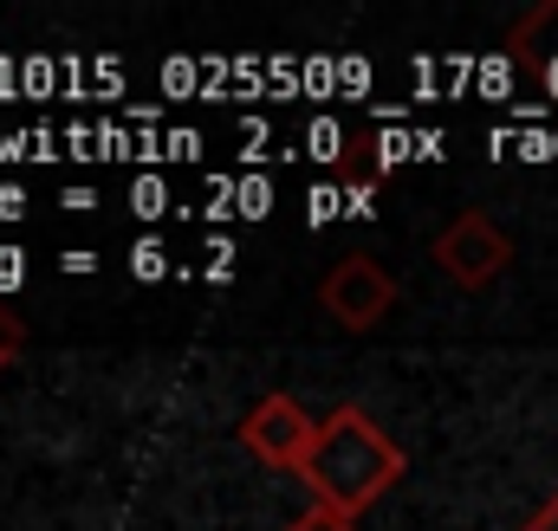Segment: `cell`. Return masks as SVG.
<instances>
[{
	"mask_svg": "<svg viewBox=\"0 0 558 531\" xmlns=\"http://www.w3.org/2000/svg\"><path fill=\"white\" fill-rule=\"evenodd\" d=\"M520 531H558V493H553V499H546V506H539V513H533Z\"/></svg>",
	"mask_w": 558,
	"mask_h": 531,
	"instance_id": "cell-7",
	"label": "cell"
},
{
	"mask_svg": "<svg viewBox=\"0 0 558 531\" xmlns=\"http://www.w3.org/2000/svg\"><path fill=\"white\" fill-rule=\"evenodd\" d=\"M507 260H513V240H507V227L487 221L481 208H461V214L435 234V266H441L454 285H468V292L494 285V279L507 272Z\"/></svg>",
	"mask_w": 558,
	"mask_h": 531,
	"instance_id": "cell-2",
	"label": "cell"
},
{
	"mask_svg": "<svg viewBox=\"0 0 558 531\" xmlns=\"http://www.w3.org/2000/svg\"><path fill=\"white\" fill-rule=\"evenodd\" d=\"M403 473H410V454L357 402H344V408H331L318 421V441H312V454L299 467V480L312 486V506L344 513V519H357L371 499H384Z\"/></svg>",
	"mask_w": 558,
	"mask_h": 531,
	"instance_id": "cell-1",
	"label": "cell"
},
{
	"mask_svg": "<svg viewBox=\"0 0 558 531\" xmlns=\"http://www.w3.org/2000/svg\"><path fill=\"white\" fill-rule=\"evenodd\" d=\"M286 531H357V526H351L344 513H325V506H312L305 519H292V526H286Z\"/></svg>",
	"mask_w": 558,
	"mask_h": 531,
	"instance_id": "cell-6",
	"label": "cell"
},
{
	"mask_svg": "<svg viewBox=\"0 0 558 531\" xmlns=\"http://www.w3.org/2000/svg\"><path fill=\"white\" fill-rule=\"evenodd\" d=\"M20 350H26V324H20V311H7V305H0V370H7V363H20Z\"/></svg>",
	"mask_w": 558,
	"mask_h": 531,
	"instance_id": "cell-5",
	"label": "cell"
},
{
	"mask_svg": "<svg viewBox=\"0 0 558 531\" xmlns=\"http://www.w3.org/2000/svg\"><path fill=\"white\" fill-rule=\"evenodd\" d=\"M318 305L331 311V324H344V331H371V324H384V318L397 311V279L371 260V254H351V260H338L331 272H325Z\"/></svg>",
	"mask_w": 558,
	"mask_h": 531,
	"instance_id": "cell-3",
	"label": "cell"
},
{
	"mask_svg": "<svg viewBox=\"0 0 558 531\" xmlns=\"http://www.w3.org/2000/svg\"><path fill=\"white\" fill-rule=\"evenodd\" d=\"M312 441H318V421H312L292 396H260L247 415H241V447H247L260 467L299 473L305 454H312Z\"/></svg>",
	"mask_w": 558,
	"mask_h": 531,
	"instance_id": "cell-4",
	"label": "cell"
},
{
	"mask_svg": "<svg viewBox=\"0 0 558 531\" xmlns=\"http://www.w3.org/2000/svg\"><path fill=\"white\" fill-rule=\"evenodd\" d=\"M137 272H143V279H156V272H162V260H156V247H143V254H137Z\"/></svg>",
	"mask_w": 558,
	"mask_h": 531,
	"instance_id": "cell-8",
	"label": "cell"
}]
</instances>
